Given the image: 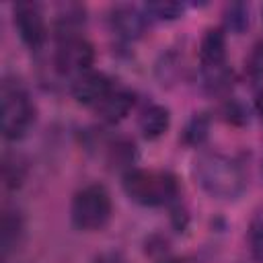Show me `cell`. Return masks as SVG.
<instances>
[{
    "label": "cell",
    "mask_w": 263,
    "mask_h": 263,
    "mask_svg": "<svg viewBox=\"0 0 263 263\" xmlns=\"http://www.w3.org/2000/svg\"><path fill=\"white\" fill-rule=\"evenodd\" d=\"M193 179L214 199L232 201L247 189V175L238 160L222 152H201L193 160Z\"/></svg>",
    "instance_id": "6da1fadb"
},
{
    "label": "cell",
    "mask_w": 263,
    "mask_h": 263,
    "mask_svg": "<svg viewBox=\"0 0 263 263\" xmlns=\"http://www.w3.org/2000/svg\"><path fill=\"white\" fill-rule=\"evenodd\" d=\"M35 123V103L27 86L14 76H6L0 84V127L8 142L25 138Z\"/></svg>",
    "instance_id": "7a4b0ae2"
},
{
    "label": "cell",
    "mask_w": 263,
    "mask_h": 263,
    "mask_svg": "<svg viewBox=\"0 0 263 263\" xmlns=\"http://www.w3.org/2000/svg\"><path fill=\"white\" fill-rule=\"evenodd\" d=\"M125 195L144 208L171 205L179 199V183L168 171L132 168L123 175Z\"/></svg>",
    "instance_id": "3957f363"
},
{
    "label": "cell",
    "mask_w": 263,
    "mask_h": 263,
    "mask_svg": "<svg viewBox=\"0 0 263 263\" xmlns=\"http://www.w3.org/2000/svg\"><path fill=\"white\" fill-rule=\"evenodd\" d=\"M113 216V199L105 185L88 183L80 187L70 203V220L78 230L99 232Z\"/></svg>",
    "instance_id": "277c9868"
},
{
    "label": "cell",
    "mask_w": 263,
    "mask_h": 263,
    "mask_svg": "<svg viewBox=\"0 0 263 263\" xmlns=\"http://www.w3.org/2000/svg\"><path fill=\"white\" fill-rule=\"evenodd\" d=\"M95 45L84 35H70L58 39L55 53H53V66L62 76H82L90 72L95 64Z\"/></svg>",
    "instance_id": "5b68a950"
},
{
    "label": "cell",
    "mask_w": 263,
    "mask_h": 263,
    "mask_svg": "<svg viewBox=\"0 0 263 263\" xmlns=\"http://www.w3.org/2000/svg\"><path fill=\"white\" fill-rule=\"evenodd\" d=\"M12 25L21 37V41L31 49L39 51L47 39V23L43 10L35 2H18L12 4Z\"/></svg>",
    "instance_id": "8992f818"
},
{
    "label": "cell",
    "mask_w": 263,
    "mask_h": 263,
    "mask_svg": "<svg viewBox=\"0 0 263 263\" xmlns=\"http://www.w3.org/2000/svg\"><path fill=\"white\" fill-rule=\"evenodd\" d=\"M199 64L205 78L214 84L226 82V33L224 29H208L199 41Z\"/></svg>",
    "instance_id": "52a82bcc"
},
{
    "label": "cell",
    "mask_w": 263,
    "mask_h": 263,
    "mask_svg": "<svg viewBox=\"0 0 263 263\" xmlns=\"http://www.w3.org/2000/svg\"><path fill=\"white\" fill-rule=\"evenodd\" d=\"M115 88L113 80L103 74V72H86L78 78H74L72 82V97L78 105H84V107H97L111 90Z\"/></svg>",
    "instance_id": "ba28073f"
},
{
    "label": "cell",
    "mask_w": 263,
    "mask_h": 263,
    "mask_svg": "<svg viewBox=\"0 0 263 263\" xmlns=\"http://www.w3.org/2000/svg\"><path fill=\"white\" fill-rule=\"evenodd\" d=\"M146 18L148 16L144 14V10L132 4H115L109 14L113 33L125 41H136L142 37L146 29Z\"/></svg>",
    "instance_id": "9c48e42d"
},
{
    "label": "cell",
    "mask_w": 263,
    "mask_h": 263,
    "mask_svg": "<svg viewBox=\"0 0 263 263\" xmlns=\"http://www.w3.org/2000/svg\"><path fill=\"white\" fill-rule=\"evenodd\" d=\"M134 92H129L127 88H119V86H115L97 107H95V111H97V115L103 119V121H107V123H117V121H121V119H125L127 117V113L132 111V107H134Z\"/></svg>",
    "instance_id": "30bf717a"
},
{
    "label": "cell",
    "mask_w": 263,
    "mask_h": 263,
    "mask_svg": "<svg viewBox=\"0 0 263 263\" xmlns=\"http://www.w3.org/2000/svg\"><path fill=\"white\" fill-rule=\"evenodd\" d=\"M25 236V218L18 210L6 208L2 214V255L4 259L10 257L12 251L18 249Z\"/></svg>",
    "instance_id": "8fae6325"
},
{
    "label": "cell",
    "mask_w": 263,
    "mask_h": 263,
    "mask_svg": "<svg viewBox=\"0 0 263 263\" xmlns=\"http://www.w3.org/2000/svg\"><path fill=\"white\" fill-rule=\"evenodd\" d=\"M171 125V113L164 105H150L140 115V132L146 140H156L166 134Z\"/></svg>",
    "instance_id": "7c38bea8"
},
{
    "label": "cell",
    "mask_w": 263,
    "mask_h": 263,
    "mask_svg": "<svg viewBox=\"0 0 263 263\" xmlns=\"http://www.w3.org/2000/svg\"><path fill=\"white\" fill-rule=\"evenodd\" d=\"M86 21V8L82 4H62L55 14V33L58 39L80 35V27Z\"/></svg>",
    "instance_id": "4fadbf2b"
},
{
    "label": "cell",
    "mask_w": 263,
    "mask_h": 263,
    "mask_svg": "<svg viewBox=\"0 0 263 263\" xmlns=\"http://www.w3.org/2000/svg\"><path fill=\"white\" fill-rule=\"evenodd\" d=\"M247 242L253 259L257 263H263V205L257 208L249 220L247 226Z\"/></svg>",
    "instance_id": "5bb4252c"
},
{
    "label": "cell",
    "mask_w": 263,
    "mask_h": 263,
    "mask_svg": "<svg viewBox=\"0 0 263 263\" xmlns=\"http://www.w3.org/2000/svg\"><path fill=\"white\" fill-rule=\"evenodd\" d=\"M107 160L113 168H123L125 173L132 171V164L136 160V146L129 140H117L111 144L107 152Z\"/></svg>",
    "instance_id": "9a60e30c"
},
{
    "label": "cell",
    "mask_w": 263,
    "mask_h": 263,
    "mask_svg": "<svg viewBox=\"0 0 263 263\" xmlns=\"http://www.w3.org/2000/svg\"><path fill=\"white\" fill-rule=\"evenodd\" d=\"M224 25L232 33H242L251 25V6L245 2H232L224 8Z\"/></svg>",
    "instance_id": "2e32d148"
},
{
    "label": "cell",
    "mask_w": 263,
    "mask_h": 263,
    "mask_svg": "<svg viewBox=\"0 0 263 263\" xmlns=\"http://www.w3.org/2000/svg\"><path fill=\"white\" fill-rule=\"evenodd\" d=\"M185 4L181 2H168V0H158V2H146L144 4V14L156 21H177L183 16Z\"/></svg>",
    "instance_id": "e0dca14e"
},
{
    "label": "cell",
    "mask_w": 263,
    "mask_h": 263,
    "mask_svg": "<svg viewBox=\"0 0 263 263\" xmlns=\"http://www.w3.org/2000/svg\"><path fill=\"white\" fill-rule=\"evenodd\" d=\"M208 132H210V117L205 113H195L185 125L183 142L189 146H201L208 138Z\"/></svg>",
    "instance_id": "ac0fdd59"
},
{
    "label": "cell",
    "mask_w": 263,
    "mask_h": 263,
    "mask_svg": "<svg viewBox=\"0 0 263 263\" xmlns=\"http://www.w3.org/2000/svg\"><path fill=\"white\" fill-rule=\"evenodd\" d=\"M25 175H27L25 164L16 156L6 154L2 160V179H4L6 189H18L25 181Z\"/></svg>",
    "instance_id": "d6986e66"
},
{
    "label": "cell",
    "mask_w": 263,
    "mask_h": 263,
    "mask_svg": "<svg viewBox=\"0 0 263 263\" xmlns=\"http://www.w3.org/2000/svg\"><path fill=\"white\" fill-rule=\"evenodd\" d=\"M245 68H247V74L253 80L263 82V39H259L251 47V51L247 55V62H245Z\"/></svg>",
    "instance_id": "ffe728a7"
},
{
    "label": "cell",
    "mask_w": 263,
    "mask_h": 263,
    "mask_svg": "<svg viewBox=\"0 0 263 263\" xmlns=\"http://www.w3.org/2000/svg\"><path fill=\"white\" fill-rule=\"evenodd\" d=\"M95 263H127V261L119 253H103V255L97 257Z\"/></svg>",
    "instance_id": "44dd1931"
},
{
    "label": "cell",
    "mask_w": 263,
    "mask_h": 263,
    "mask_svg": "<svg viewBox=\"0 0 263 263\" xmlns=\"http://www.w3.org/2000/svg\"><path fill=\"white\" fill-rule=\"evenodd\" d=\"M255 111H257V115L263 119V88L255 95Z\"/></svg>",
    "instance_id": "7402d4cb"
}]
</instances>
